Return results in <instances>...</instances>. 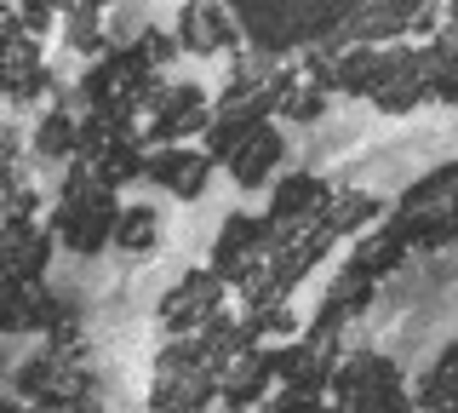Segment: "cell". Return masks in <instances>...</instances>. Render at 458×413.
<instances>
[{
  "label": "cell",
  "mask_w": 458,
  "mask_h": 413,
  "mask_svg": "<svg viewBox=\"0 0 458 413\" xmlns=\"http://www.w3.org/2000/svg\"><path fill=\"white\" fill-rule=\"evenodd\" d=\"M155 241H161V207H143V202H132V207H121L114 212V236H109V247L114 253H155Z\"/></svg>",
  "instance_id": "obj_7"
},
{
  "label": "cell",
  "mask_w": 458,
  "mask_h": 413,
  "mask_svg": "<svg viewBox=\"0 0 458 413\" xmlns=\"http://www.w3.org/2000/svg\"><path fill=\"white\" fill-rule=\"evenodd\" d=\"M143 184H155L161 195L195 202L212 184V161L200 155V144H178V150H149L143 155Z\"/></svg>",
  "instance_id": "obj_2"
},
{
  "label": "cell",
  "mask_w": 458,
  "mask_h": 413,
  "mask_svg": "<svg viewBox=\"0 0 458 413\" xmlns=\"http://www.w3.org/2000/svg\"><path fill=\"white\" fill-rule=\"evenodd\" d=\"M172 40H178V52H224V47H235V23L218 6H190V12H178Z\"/></svg>",
  "instance_id": "obj_6"
},
{
  "label": "cell",
  "mask_w": 458,
  "mask_h": 413,
  "mask_svg": "<svg viewBox=\"0 0 458 413\" xmlns=\"http://www.w3.org/2000/svg\"><path fill=\"white\" fill-rule=\"evenodd\" d=\"M333 190H327L315 173H276L269 184V224H298L310 212H327Z\"/></svg>",
  "instance_id": "obj_3"
},
{
  "label": "cell",
  "mask_w": 458,
  "mask_h": 413,
  "mask_svg": "<svg viewBox=\"0 0 458 413\" xmlns=\"http://www.w3.org/2000/svg\"><path fill=\"white\" fill-rule=\"evenodd\" d=\"M69 40H75V52H98L104 47V6H69Z\"/></svg>",
  "instance_id": "obj_9"
},
{
  "label": "cell",
  "mask_w": 458,
  "mask_h": 413,
  "mask_svg": "<svg viewBox=\"0 0 458 413\" xmlns=\"http://www.w3.org/2000/svg\"><path fill=\"white\" fill-rule=\"evenodd\" d=\"M281 161H286V138L276 133V126H258L247 144L235 150V161H229V178H235L241 190H269Z\"/></svg>",
  "instance_id": "obj_4"
},
{
  "label": "cell",
  "mask_w": 458,
  "mask_h": 413,
  "mask_svg": "<svg viewBox=\"0 0 458 413\" xmlns=\"http://www.w3.org/2000/svg\"><path fill=\"white\" fill-rule=\"evenodd\" d=\"M35 155H40V161H57V167L75 161V116H69V109L40 116V126H35Z\"/></svg>",
  "instance_id": "obj_8"
},
{
  "label": "cell",
  "mask_w": 458,
  "mask_h": 413,
  "mask_svg": "<svg viewBox=\"0 0 458 413\" xmlns=\"http://www.w3.org/2000/svg\"><path fill=\"white\" fill-rule=\"evenodd\" d=\"M218 293H224V281L212 276V270H207V276L178 281V288L166 293V305H161V322L172 327V333H178V327L190 333V327H200V322L218 316Z\"/></svg>",
  "instance_id": "obj_5"
},
{
  "label": "cell",
  "mask_w": 458,
  "mask_h": 413,
  "mask_svg": "<svg viewBox=\"0 0 458 413\" xmlns=\"http://www.w3.org/2000/svg\"><path fill=\"white\" fill-rule=\"evenodd\" d=\"M114 212H121V195L98 190L92 173L69 161L64 167V184H57V202L47 212V230H52V241H64L69 253H86V259H92V253L109 247Z\"/></svg>",
  "instance_id": "obj_1"
}]
</instances>
